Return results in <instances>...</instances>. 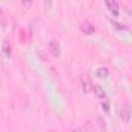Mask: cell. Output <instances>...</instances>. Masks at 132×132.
<instances>
[{"instance_id":"1","label":"cell","mask_w":132,"mask_h":132,"mask_svg":"<svg viewBox=\"0 0 132 132\" xmlns=\"http://www.w3.org/2000/svg\"><path fill=\"white\" fill-rule=\"evenodd\" d=\"M120 118H121V121H124V123H129V121H130V104H129L127 101L120 107Z\"/></svg>"},{"instance_id":"2","label":"cell","mask_w":132,"mask_h":132,"mask_svg":"<svg viewBox=\"0 0 132 132\" xmlns=\"http://www.w3.org/2000/svg\"><path fill=\"white\" fill-rule=\"evenodd\" d=\"M48 50H50V53H51L53 56H59V54H61V44H59L56 39H53V40H50V44H48Z\"/></svg>"},{"instance_id":"3","label":"cell","mask_w":132,"mask_h":132,"mask_svg":"<svg viewBox=\"0 0 132 132\" xmlns=\"http://www.w3.org/2000/svg\"><path fill=\"white\" fill-rule=\"evenodd\" d=\"M81 84H82V89H84V92H86V93H90V92L93 90V84H92V81H90L89 75H84V76H82Z\"/></svg>"},{"instance_id":"4","label":"cell","mask_w":132,"mask_h":132,"mask_svg":"<svg viewBox=\"0 0 132 132\" xmlns=\"http://www.w3.org/2000/svg\"><path fill=\"white\" fill-rule=\"evenodd\" d=\"M106 6L110 10V13H112L113 16H120V5H118L117 2H112V0H107V2H106Z\"/></svg>"},{"instance_id":"5","label":"cell","mask_w":132,"mask_h":132,"mask_svg":"<svg viewBox=\"0 0 132 132\" xmlns=\"http://www.w3.org/2000/svg\"><path fill=\"white\" fill-rule=\"evenodd\" d=\"M95 75L100 79H106V78H109V69L107 67H98L96 72H95Z\"/></svg>"},{"instance_id":"6","label":"cell","mask_w":132,"mask_h":132,"mask_svg":"<svg viewBox=\"0 0 132 132\" xmlns=\"http://www.w3.org/2000/svg\"><path fill=\"white\" fill-rule=\"evenodd\" d=\"M81 30H82L86 34H92V33L95 31V27H93L89 20H84V22L81 23Z\"/></svg>"},{"instance_id":"7","label":"cell","mask_w":132,"mask_h":132,"mask_svg":"<svg viewBox=\"0 0 132 132\" xmlns=\"http://www.w3.org/2000/svg\"><path fill=\"white\" fill-rule=\"evenodd\" d=\"M3 54H5V56H11V45H10L8 40L3 42Z\"/></svg>"},{"instance_id":"8","label":"cell","mask_w":132,"mask_h":132,"mask_svg":"<svg viewBox=\"0 0 132 132\" xmlns=\"http://www.w3.org/2000/svg\"><path fill=\"white\" fill-rule=\"evenodd\" d=\"M93 90H95V93L101 98V100H104V96H106V93H104V90L101 89V86H93Z\"/></svg>"},{"instance_id":"9","label":"cell","mask_w":132,"mask_h":132,"mask_svg":"<svg viewBox=\"0 0 132 132\" xmlns=\"http://www.w3.org/2000/svg\"><path fill=\"white\" fill-rule=\"evenodd\" d=\"M112 25H113L117 30H127V27H124L123 23H117V22H112Z\"/></svg>"},{"instance_id":"10","label":"cell","mask_w":132,"mask_h":132,"mask_svg":"<svg viewBox=\"0 0 132 132\" xmlns=\"http://www.w3.org/2000/svg\"><path fill=\"white\" fill-rule=\"evenodd\" d=\"M103 109H104L106 112H109V103H106V101H104V103H103Z\"/></svg>"},{"instance_id":"11","label":"cell","mask_w":132,"mask_h":132,"mask_svg":"<svg viewBox=\"0 0 132 132\" xmlns=\"http://www.w3.org/2000/svg\"><path fill=\"white\" fill-rule=\"evenodd\" d=\"M72 132H82V129H81V127H75Z\"/></svg>"},{"instance_id":"12","label":"cell","mask_w":132,"mask_h":132,"mask_svg":"<svg viewBox=\"0 0 132 132\" xmlns=\"http://www.w3.org/2000/svg\"><path fill=\"white\" fill-rule=\"evenodd\" d=\"M48 132H56V130H53V129H51V130H48Z\"/></svg>"},{"instance_id":"13","label":"cell","mask_w":132,"mask_h":132,"mask_svg":"<svg viewBox=\"0 0 132 132\" xmlns=\"http://www.w3.org/2000/svg\"><path fill=\"white\" fill-rule=\"evenodd\" d=\"M0 13H2V8H0Z\"/></svg>"}]
</instances>
